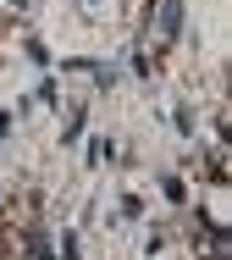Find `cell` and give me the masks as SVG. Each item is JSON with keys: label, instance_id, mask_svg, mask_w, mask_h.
Listing matches in <instances>:
<instances>
[{"label": "cell", "instance_id": "2", "mask_svg": "<svg viewBox=\"0 0 232 260\" xmlns=\"http://www.w3.org/2000/svg\"><path fill=\"white\" fill-rule=\"evenodd\" d=\"M161 188H166V200H172V205H182V200H188V188H182V177H166Z\"/></svg>", "mask_w": 232, "mask_h": 260}, {"label": "cell", "instance_id": "3", "mask_svg": "<svg viewBox=\"0 0 232 260\" xmlns=\"http://www.w3.org/2000/svg\"><path fill=\"white\" fill-rule=\"evenodd\" d=\"M6 127H11V116H6V111H0V139H6Z\"/></svg>", "mask_w": 232, "mask_h": 260}, {"label": "cell", "instance_id": "1", "mask_svg": "<svg viewBox=\"0 0 232 260\" xmlns=\"http://www.w3.org/2000/svg\"><path fill=\"white\" fill-rule=\"evenodd\" d=\"M182 39V0H161V45Z\"/></svg>", "mask_w": 232, "mask_h": 260}]
</instances>
